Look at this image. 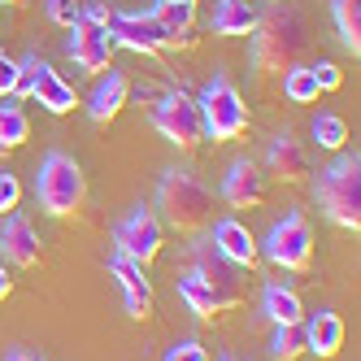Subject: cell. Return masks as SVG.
Here are the masks:
<instances>
[{
  "label": "cell",
  "mask_w": 361,
  "mask_h": 361,
  "mask_svg": "<svg viewBox=\"0 0 361 361\" xmlns=\"http://www.w3.org/2000/svg\"><path fill=\"white\" fill-rule=\"evenodd\" d=\"M309 48V31H305V18L296 9H274L266 18H257L252 27V66L262 74H288L292 66H300Z\"/></svg>",
  "instance_id": "cell-1"
},
{
  "label": "cell",
  "mask_w": 361,
  "mask_h": 361,
  "mask_svg": "<svg viewBox=\"0 0 361 361\" xmlns=\"http://www.w3.org/2000/svg\"><path fill=\"white\" fill-rule=\"evenodd\" d=\"M157 209L174 231H200L214 222V192L192 170H166L157 183Z\"/></svg>",
  "instance_id": "cell-2"
},
{
  "label": "cell",
  "mask_w": 361,
  "mask_h": 361,
  "mask_svg": "<svg viewBox=\"0 0 361 361\" xmlns=\"http://www.w3.org/2000/svg\"><path fill=\"white\" fill-rule=\"evenodd\" d=\"M35 200H39L53 218H74V214L83 209V200H87V178H83L79 161H74L70 152L53 148V152L39 161V170H35Z\"/></svg>",
  "instance_id": "cell-3"
},
{
  "label": "cell",
  "mask_w": 361,
  "mask_h": 361,
  "mask_svg": "<svg viewBox=\"0 0 361 361\" xmlns=\"http://www.w3.org/2000/svg\"><path fill=\"white\" fill-rule=\"evenodd\" d=\"M318 204L322 214L344 226V231H357L361 226V157L357 152H340L322 174H318Z\"/></svg>",
  "instance_id": "cell-4"
},
{
  "label": "cell",
  "mask_w": 361,
  "mask_h": 361,
  "mask_svg": "<svg viewBox=\"0 0 361 361\" xmlns=\"http://www.w3.org/2000/svg\"><path fill=\"white\" fill-rule=\"evenodd\" d=\"M196 109H200V131H204V140H214V144L240 140L248 131V105H244L240 87L231 83L226 74H214V79L200 87Z\"/></svg>",
  "instance_id": "cell-5"
},
{
  "label": "cell",
  "mask_w": 361,
  "mask_h": 361,
  "mask_svg": "<svg viewBox=\"0 0 361 361\" xmlns=\"http://www.w3.org/2000/svg\"><path fill=\"white\" fill-rule=\"evenodd\" d=\"M266 262L274 270H309V262H314V231H309V218L300 209H292L288 218H279L270 231H266Z\"/></svg>",
  "instance_id": "cell-6"
},
{
  "label": "cell",
  "mask_w": 361,
  "mask_h": 361,
  "mask_svg": "<svg viewBox=\"0 0 361 361\" xmlns=\"http://www.w3.org/2000/svg\"><path fill=\"white\" fill-rule=\"evenodd\" d=\"M18 70H22V74H18V96L39 100L48 114H70L74 105H79V100H74V87H70L48 61H39L35 53H31V57H22Z\"/></svg>",
  "instance_id": "cell-7"
},
{
  "label": "cell",
  "mask_w": 361,
  "mask_h": 361,
  "mask_svg": "<svg viewBox=\"0 0 361 361\" xmlns=\"http://www.w3.org/2000/svg\"><path fill=\"white\" fill-rule=\"evenodd\" d=\"M152 126L174 144V148H196L204 140L200 131V109L188 92H161L152 105Z\"/></svg>",
  "instance_id": "cell-8"
},
{
  "label": "cell",
  "mask_w": 361,
  "mask_h": 361,
  "mask_svg": "<svg viewBox=\"0 0 361 361\" xmlns=\"http://www.w3.org/2000/svg\"><path fill=\"white\" fill-rule=\"evenodd\" d=\"M109 35H114V44L131 48V53H144V57H157L166 48H178V39L152 13H114L109 18Z\"/></svg>",
  "instance_id": "cell-9"
},
{
  "label": "cell",
  "mask_w": 361,
  "mask_h": 361,
  "mask_svg": "<svg viewBox=\"0 0 361 361\" xmlns=\"http://www.w3.org/2000/svg\"><path fill=\"white\" fill-rule=\"evenodd\" d=\"M114 240H118L122 257L148 266V262H157V252H161V218L152 214V209H131L118 222V235Z\"/></svg>",
  "instance_id": "cell-10"
},
{
  "label": "cell",
  "mask_w": 361,
  "mask_h": 361,
  "mask_svg": "<svg viewBox=\"0 0 361 361\" xmlns=\"http://www.w3.org/2000/svg\"><path fill=\"white\" fill-rule=\"evenodd\" d=\"M70 44H66V53L74 57V66H79L83 74H100V70H109V57H114V35L105 22H87L79 18L70 27Z\"/></svg>",
  "instance_id": "cell-11"
},
{
  "label": "cell",
  "mask_w": 361,
  "mask_h": 361,
  "mask_svg": "<svg viewBox=\"0 0 361 361\" xmlns=\"http://www.w3.org/2000/svg\"><path fill=\"white\" fill-rule=\"evenodd\" d=\"M192 270L204 279V283H209V288L231 305V309H235L240 300H244V270L235 266V262H226V257L214 248V240H204V244H196V257H192Z\"/></svg>",
  "instance_id": "cell-12"
},
{
  "label": "cell",
  "mask_w": 361,
  "mask_h": 361,
  "mask_svg": "<svg viewBox=\"0 0 361 361\" xmlns=\"http://www.w3.org/2000/svg\"><path fill=\"white\" fill-rule=\"evenodd\" d=\"M266 196H270V174L257 166V161L240 157V161L226 166L222 200L231 204V209H257V204H266Z\"/></svg>",
  "instance_id": "cell-13"
},
{
  "label": "cell",
  "mask_w": 361,
  "mask_h": 361,
  "mask_svg": "<svg viewBox=\"0 0 361 361\" xmlns=\"http://www.w3.org/2000/svg\"><path fill=\"white\" fill-rule=\"evenodd\" d=\"M0 248H5V257L13 266H22V270H31V266H39V257H44V244H39V235H35V226H31V218L27 214H5V222H0Z\"/></svg>",
  "instance_id": "cell-14"
},
{
  "label": "cell",
  "mask_w": 361,
  "mask_h": 361,
  "mask_svg": "<svg viewBox=\"0 0 361 361\" xmlns=\"http://www.w3.org/2000/svg\"><path fill=\"white\" fill-rule=\"evenodd\" d=\"M109 274L122 283V296H126V314H131L135 322H144V318L152 314V283H148L144 266L118 252L114 262H109Z\"/></svg>",
  "instance_id": "cell-15"
},
{
  "label": "cell",
  "mask_w": 361,
  "mask_h": 361,
  "mask_svg": "<svg viewBox=\"0 0 361 361\" xmlns=\"http://www.w3.org/2000/svg\"><path fill=\"white\" fill-rule=\"evenodd\" d=\"M266 170H270V178H283V183H300L309 174V148L292 131H279L266 148Z\"/></svg>",
  "instance_id": "cell-16"
},
{
  "label": "cell",
  "mask_w": 361,
  "mask_h": 361,
  "mask_svg": "<svg viewBox=\"0 0 361 361\" xmlns=\"http://www.w3.org/2000/svg\"><path fill=\"white\" fill-rule=\"evenodd\" d=\"M209 240H214V248L226 257V262H235L240 270H252L257 266V240H252V231L240 218H218Z\"/></svg>",
  "instance_id": "cell-17"
},
{
  "label": "cell",
  "mask_w": 361,
  "mask_h": 361,
  "mask_svg": "<svg viewBox=\"0 0 361 361\" xmlns=\"http://www.w3.org/2000/svg\"><path fill=\"white\" fill-rule=\"evenodd\" d=\"M126 96H131V87H126V79H122L118 70L100 74V79H96V87H92V96H87V118H92L96 126L114 122V118L126 109Z\"/></svg>",
  "instance_id": "cell-18"
},
{
  "label": "cell",
  "mask_w": 361,
  "mask_h": 361,
  "mask_svg": "<svg viewBox=\"0 0 361 361\" xmlns=\"http://www.w3.org/2000/svg\"><path fill=\"white\" fill-rule=\"evenodd\" d=\"M300 331H305V353H314L322 361L344 348V322H340V314H331V309H318Z\"/></svg>",
  "instance_id": "cell-19"
},
{
  "label": "cell",
  "mask_w": 361,
  "mask_h": 361,
  "mask_svg": "<svg viewBox=\"0 0 361 361\" xmlns=\"http://www.w3.org/2000/svg\"><path fill=\"white\" fill-rule=\"evenodd\" d=\"M178 296H183V305L192 309V314L200 318V322H214L218 314H226V300L209 288V283H204L196 270H183V274H178Z\"/></svg>",
  "instance_id": "cell-20"
},
{
  "label": "cell",
  "mask_w": 361,
  "mask_h": 361,
  "mask_svg": "<svg viewBox=\"0 0 361 361\" xmlns=\"http://www.w3.org/2000/svg\"><path fill=\"white\" fill-rule=\"evenodd\" d=\"M209 27H214V35H252V27H257L252 0H218Z\"/></svg>",
  "instance_id": "cell-21"
},
{
  "label": "cell",
  "mask_w": 361,
  "mask_h": 361,
  "mask_svg": "<svg viewBox=\"0 0 361 361\" xmlns=\"http://www.w3.org/2000/svg\"><path fill=\"white\" fill-rule=\"evenodd\" d=\"M262 309H266V318L274 326H300L305 322V305L292 288H283V283H270L266 296H262Z\"/></svg>",
  "instance_id": "cell-22"
},
{
  "label": "cell",
  "mask_w": 361,
  "mask_h": 361,
  "mask_svg": "<svg viewBox=\"0 0 361 361\" xmlns=\"http://www.w3.org/2000/svg\"><path fill=\"white\" fill-rule=\"evenodd\" d=\"M152 18L161 22V27L178 39V48H192L196 35H192V22H196V5H183V0H157V9Z\"/></svg>",
  "instance_id": "cell-23"
},
{
  "label": "cell",
  "mask_w": 361,
  "mask_h": 361,
  "mask_svg": "<svg viewBox=\"0 0 361 361\" xmlns=\"http://www.w3.org/2000/svg\"><path fill=\"white\" fill-rule=\"evenodd\" d=\"M331 13H335V31H340L344 53H361V0H331Z\"/></svg>",
  "instance_id": "cell-24"
},
{
  "label": "cell",
  "mask_w": 361,
  "mask_h": 361,
  "mask_svg": "<svg viewBox=\"0 0 361 361\" xmlns=\"http://www.w3.org/2000/svg\"><path fill=\"white\" fill-rule=\"evenodd\" d=\"M31 140V122L22 114V105L13 100H0V152H13Z\"/></svg>",
  "instance_id": "cell-25"
},
{
  "label": "cell",
  "mask_w": 361,
  "mask_h": 361,
  "mask_svg": "<svg viewBox=\"0 0 361 361\" xmlns=\"http://www.w3.org/2000/svg\"><path fill=\"white\" fill-rule=\"evenodd\" d=\"M283 96L292 100V105H318V83L314 74H309V66H292L288 74H283Z\"/></svg>",
  "instance_id": "cell-26"
},
{
  "label": "cell",
  "mask_w": 361,
  "mask_h": 361,
  "mask_svg": "<svg viewBox=\"0 0 361 361\" xmlns=\"http://www.w3.org/2000/svg\"><path fill=\"white\" fill-rule=\"evenodd\" d=\"M314 144L326 148V152H340L348 144V122L340 114H318L314 118Z\"/></svg>",
  "instance_id": "cell-27"
},
{
  "label": "cell",
  "mask_w": 361,
  "mask_h": 361,
  "mask_svg": "<svg viewBox=\"0 0 361 361\" xmlns=\"http://www.w3.org/2000/svg\"><path fill=\"white\" fill-rule=\"evenodd\" d=\"M305 353V331L300 326H274L270 335V357L274 361H296Z\"/></svg>",
  "instance_id": "cell-28"
},
{
  "label": "cell",
  "mask_w": 361,
  "mask_h": 361,
  "mask_svg": "<svg viewBox=\"0 0 361 361\" xmlns=\"http://www.w3.org/2000/svg\"><path fill=\"white\" fill-rule=\"evenodd\" d=\"M44 9H48V22H57L66 31L79 22V0H44Z\"/></svg>",
  "instance_id": "cell-29"
},
{
  "label": "cell",
  "mask_w": 361,
  "mask_h": 361,
  "mask_svg": "<svg viewBox=\"0 0 361 361\" xmlns=\"http://www.w3.org/2000/svg\"><path fill=\"white\" fill-rule=\"evenodd\" d=\"M309 74H314L318 92H335V87L344 83V74H340V66H335V61H314V66H309Z\"/></svg>",
  "instance_id": "cell-30"
},
{
  "label": "cell",
  "mask_w": 361,
  "mask_h": 361,
  "mask_svg": "<svg viewBox=\"0 0 361 361\" xmlns=\"http://www.w3.org/2000/svg\"><path fill=\"white\" fill-rule=\"evenodd\" d=\"M18 200H22V183H18V174L0 170V214H13V209H18Z\"/></svg>",
  "instance_id": "cell-31"
},
{
  "label": "cell",
  "mask_w": 361,
  "mask_h": 361,
  "mask_svg": "<svg viewBox=\"0 0 361 361\" xmlns=\"http://www.w3.org/2000/svg\"><path fill=\"white\" fill-rule=\"evenodd\" d=\"M166 361H209V348H204L200 340H183V344L166 348Z\"/></svg>",
  "instance_id": "cell-32"
},
{
  "label": "cell",
  "mask_w": 361,
  "mask_h": 361,
  "mask_svg": "<svg viewBox=\"0 0 361 361\" xmlns=\"http://www.w3.org/2000/svg\"><path fill=\"white\" fill-rule=\"evenodd\" d=\"M18 61L9 57V53H0V100H9V96H18Z\"/></svg>",
  "instance_id": "cell-33"
},
{
  "label": "cell",
  "mask_w": 361,
  "mask_h": 361,
  "mask_svg": "<svg viewBox=\"0 0 361 361\" xmlns=\"http://www.w3.org/2000/svg\"><path fill=\"white\" fill-rule=\"evenodd\" d=\"M9 292H13V279H9V270H5V266H0V305L9 300Z\"/></svg>",
  "instance_id": "cell-34"
},
{
  "label": "cell",
  "mask_w": 361,
  "mask_h": 361,
  "mask_svg": "<svg viewBox=\"0 0 361 361\" xmlns=\"http://www.w3.org/2000/svg\"><path fill=\"white\" fill-rule=\"evenodd\" d=\"M5 361H39V357H31L27 348H5Z\"/></svg>",
  "instance_id": "cell-35"
},
{
  "label": "cell",
  "mask_w": 361,
  "mask_h": 361,
  "mask_svg": "<svg viewBox=\"0 0 361 361\" xmlns=\"http://www.w3.org/2000/svg\"><path fill=\"white\" fill-rule=\"evenodd\" d=\"M183 5H196V0H183Z\"/></svg>",
  "instance_id": "cell-36"
},
{
  "label": "cell",
  "mask_w": 361,
  "mask_h": 361,
  "mask_svg": "<svg viewBox=\"0 0 361 361\" xmlns=\"http://www.w3.org/2000/svg\"><path fill=\"white\" fill-rule=\"evenodd\" d=\"M5 5H18V0H5Z\"/></svg>",
  "instance_id": "cell-37"
}]
</instances>
